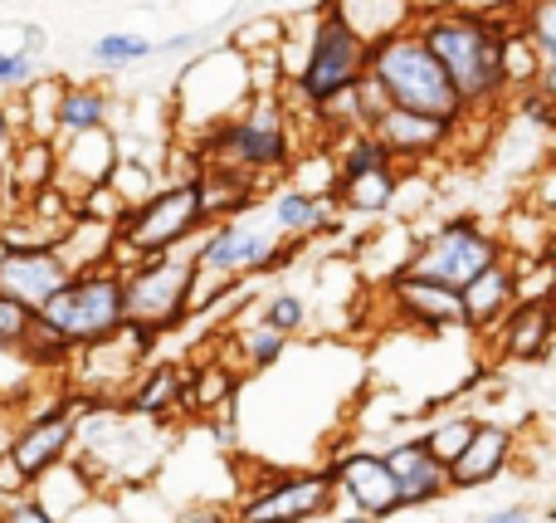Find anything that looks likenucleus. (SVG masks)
Instances as JSON below:
<instances>
[{
  "mask_svg": "<svg viewBox=\"0 0 556 523\" xmlns=\"http://www.w3.org/2000/svg\"><path fill=\"white\" fill-rule=\"evenodd\" d=\"M205 39H211L205 29H176V35H166V39H152V54H166V59L172 54H201Z\"/></svg>",
  "mask_w": 556,
  "mask_h": 523,
  "instance_id": "ea45409f",
  "label": "nucleus"
},
{
  "mask_svg": "<svg viewBox=\"0 0 556 523\" xmlns=\"http://www.w3.org/2000/svg\"><path fill=\"white\" fill-rule=\"evenodd\" d=\"M88 59H93L98 69H132V64H142V59H152V39H147L142 29H108V35H98L93 45H88Z\"/></svg>",
  "mask_w": 556,
  "mask_h": 523,
  "instance_id": "7c9ffc66",
  "label": "nucleus"
},
{
  "mask_svg": "<svg viewBox=\"0 0 556 523\" xmlns=\"http://www.w3.org/2000/svg\"><path fill=\"white\" fill-rule=\"evenodd\" d=\"M162 186V176L152 172V166L142 162V157H123V162L113 166V176H108V191L117 196V206H137V201H147V196Z\"/></svg>",
  "mask_w": 556,
  "mask_h": 523,
  "instance_id": "72a5a7b5",
  "label": "nucleus"
},
{
  "mask_svg": "<svg viewBox=\"0 0 556 523\" xmlns=\"http://www.w3.org/2000/svg\"><path fill=\"white\" fill-rule=\"evenodd\" d=\"M269 5H293V0H269Z\"/></svg>",
  "mask_w": 556,
  "mask_h": 523,
  "instance_id": "c03bdc74",
  "label": "nucleus"
},
{
  "mask_svg": "<svg viewBox=\"0 0 556 523\" xmlns=\"http://www.w3.org/2000/svg\"><path fill=\"white\" fill-rule=\"evenodd\" d=\"M401 186H405V166H366V172L337 176L332 201H337V211L381 221V215H391L401 206Z\"/></svg>",
  "mask_w": 556,
  "mask_h": 523,
  "instance_id": "a878e982",
  "label": "nucleus"
},
{
  "mask_svg": "<svg viewBox=\"0 0 556 523\" xmlns=\"http://www.w3.org/2000/svg\"><path fill=\"white\" fill-rule=\"evenodd\" d=\"M205 211L201 196H195L191 176H166L147 201L127 206L113 221L117 235V270H127L132 260H147V254H166V250H191L195 235L205 231Z\"/></svg>",
  "mask_w": 556,
  "mask_h": 523,
  "instance_id": "423d86ee",
  "label": "nucleus"
},
{
  "mask_svg": "<svg viewBox=\"0 0 556 523\" xmlns=\"http://www.w3.org/2000/svg\"><path fill=\"white\" fill-rule=\"evenodd\" d=\"M15 137H20V123H15V108H5V103H0V147H5V142H15Z\"/></svg>",
  "mask_w": 556,
  "mask_h": 523,
  "instance_id": "37998d69",
  "label": "nucleus"
},
{
  "mask_svg": "<svg viewBox=\"0 0 556 523\" xmlns=\"http://www.w3.org/2000/svg\"><path fill=\"white\" fill-rule=\"evenodd\" d=\"M538 519H542V514L528 505V499H522V505H498V509H489V514H483L479 523H538Z\"/></svg>",
  "mask_w": 556,
  "mask_h": 523,
  "instance_id": "a19ab883",
  "label": "nucleus"
},
{
  "mask_svg": "<svg viewBox=\"0 0 556 523\" xmlns=\"http://www.w3.org/2000/svg\"><path fill=\"white\" fill-rule=\"evenodd\" d=\"M473 426H479V416H473V411H444V416H434L430 426H425L420 440H425V450H430L440 465H450V460L469 446Z\"/></svg>",
  "mask_w": 556,
  "mask_h": 523,
  "instance_id": "2f4dec72",
  "label": "nucleus"
},
{
  "mask_svg": "<svg viewBox=\"0 0 556 523\" xmlns=\"http://www.w3.org/2000/svg\"><path fill=\"white\" fill-rule=\"evenodd\" d=\"M288 78H293L298 113L307 117H317L337 94H346L366 78V39L337 15L332 0L317 5V20L303 35V49H298Z\"/></svg>",
  "mask_w": 556,
  "mask_h": 523,
  "instance_id": "39448f33",
  "label": "nucleus"
},
{
  "mask_svg": "<svg viewBox=\"0 0 556 523\" xmlns=\"http://www.w3.org/2000/svg\"><path fill=\"white\" fill-rule=\"evenodd\" d=\"M240 397H244V372L225 358V348L186 368V416L205 421L220 416V411H240Z\"/></svg>",
  "mask_w": 556,
  "mask_h": 523,
  "instance_id": "b1692460",
  "label": "nucleus"
},
{
  "mask_svg": "<svg viewBox=\"0 0 556 523\" xmlns=\"http://www.w3.org/2000/svg\"><path fill=\"white\" fill-rule=\"evenodd\" d=\"M337 509L332 475L317 470H274L264 485H250L230 499V523H317Z\"/></svg>",
  "mask_w": 556,
  "mask_h": 523,
  "instance_id": "f8f14e48",
  "label": "nucleus"
},
{
  "mask_svg": "<svg viewBox=\"0 0 556 523\" xmlns=\"http://www.w3.org/2000/svg\"><path fill=\"white\" fill-rule=\"evenodd\" d=\"M20 29V45L15 49H25V54H45V25H15Z\"/></svg>",
  "mask_w": 556,
  "mask_h": 523,
  "instance_id": "79ce46f5",
  "label": "nucleus"
},
{
  "mask_svg": "<svg viewBox=\"0 0 556 523\" xmlns=\"http://www.w3.org/2000/svg\"><path fill=\"white\" fill-rule=\"evenodd\" d=\"M366 84L381 94V103L405 108V113L440 117V123L454 127L469 123L454 84L444 78V69L434 64V54L420 45V35L410 25L366 39Z\"/></svg>",
  "mask_w": 556,
  "mask_h": 523,
  "instance_id": "7ed1b4c3",
  "label": "nucleus"
},
{
  "mask_svg": "<svg viewBox=\"0 0 556 523\" xmlns=\"http://www.w3.org/2000/svg\"><path fill=\"white\" fill-rule=\"evenodd\" d=\"M35 319L45 323L49 333H59L68 352L98 348V343H108L127 323V313H123V270H117V264L74 270L54 294H49V303H39Z\"/></svg>",
  "mask_w": 556,
  "mask_h": 523,
  "instance_id": "0eeeda50",
  "label": "nucleus"
},
{
  "mask_svg": "<svg viewBox=\"0 0 556 523\" xmlns=\"http://www.w3.org/2000/svg\"><path fill=\"white\" fill-rule=\"evenodd\" d=\"M386 470H391V485L401 495V509H430L450 495V480H444V465L425 450L420 436H395L391 446L381 450Z\"/></svg>",
  "mask_w": 556,
  "mask_h": 523,
  "instance_id": "6ab92c4d",
  "label": "nucleus"
},
{
  "mask_svg": "<svg viewBox=\"0 0 556 523\" xmlns=\"http://www.w3.org/2000/svg\"><path fill=\"white\" fill-rule=\"evenodd\" d=\"M327 475H332V495L362 523H386L401 514V495L391 485V470H386L381 450H371V446L337 450L327 460Z\"/></svg>",
  "mask_w": 556,
  "mask_h": 523,
  "instance_id": "ddd939ff",
  "label": "nucleus"
},
{
  "mask_svg": "<svg viewBox=\"0 0 556 523\" xmlns=\"http://www.w3.org/2000/svg\"><path fill=\"white\" fill-rule=\"evenodd\" d=\"M93 407V397H84V391L68 387L64 397L45 401L39 411H29V416H20V426H10V440H5V470L20 480V485H35V480H45L54 465H64V460H74V440H78V416Z\"/></svg>",
  "mask_w": 556,
  "mask_h": 523,
  "instance_id": "9d476101",
  "label": "nucleus"
},
{
  "mask_svg": "<svg viewBox=\"0 0 556 523\" xmlns=\"http://www.w3.org/2000/svg\"><path fill=\"white\" fill-rule=\"evenodd\" d=\"M195 254L191 250H166L132 260L123 270V313L127 323H142L152 333H176L191 323V294H195Z\"/></svg>",
  "mask_w": 556,
  "mask_h": 523,
  "instance_id": "1a4fd4ad",
  "label": "nucleus"
},
{
  "mask_svg": "<svg viewBox=\"0 0 556 523\" xmlns=\"http://www.w3.org/2000/svg\"><path fill=\"white\" fill-rule=\"evenodd\" d=\"M113 123V98L103 84H59V103H54V137H74V133H93V127Z\"/></svg>",
  "mask_w": 556,
  "mask_h": 523,
  "instance_id": "bb28decb",
  "label": "nucleus"
},
{
  "mask_svg": "<svg viewBox=\"0 0 556 523\" xmlns=\"http://www.w3.org/2000/svg\"><path fill=\"white\" fill-rule=\"evenodd\" d=\"M5 186L15 206L54 186V137H15V152L5 162Z\"/></svg>",
  "mask_w": 556,
  "mask_h": 523,
  "instance_id": "c85d7f7f",
  "label": "nucleus"
},
{
  "mask_svg": "<svg viewBox=\"0 0 556 523\" xmlns=\"http://www.w3.org/2000/svg\"><path fill=\"white\" fill-rule=\"evenodd\" d=\"M39 78V59L25 54V49H0V88L5 94H25Z\"/></svg>",
  "mask_w": 556,
  "mask_h": 523,
  "instance_id": "e433bc0d",
  "label": "nucleus"
},
{
  "mask_svg": "<svg viewBox=\"0 0 556 523\" xmlns=\"http://www.w3.org/2000/svg\"><path fill=\"white\" fill-rule=\"evenodd\" d=\"M123 142H117L113 127H93V133H74V137H59L54 142V186L78 201V196L98 191L108 186L113 166L123 162Z\"/></svg>",
  "mask_w": 556,
  "mask_h": 523,
  "instance_id": "dca6fc26",
  "label": "nucleus"
},
{
  "mask_svg": "<svg viewBox=\"0 0 556 523\" xmlns=\"http://www.w3.org/2000/svg\"><path fill=\"white\" fill-rule=\"evenodd\" d=\"M513 303H518V264L513 254H503L498 264H489L459 289V328H469L473 338H489L508 319Z\"/></svg>",
  "mask_w": 556,
  "mask_h": 523,
  "instance_id": "aec40b11",
  "label": "nucleus"
},
{
  "mask_svg": "<svg viewBox=\"0 0 556 523\" xmlns=\"http://www.w3.org/2000/svg\"><path fill=\"white\" fill-rule=\"evenodd\" d=\"M513 465H518V431L503 426V421L479 416L469 446L444 465V480H450V495H479V489L498 485Z\"/></svg>",
  "mask_w": 556,
  "mask_h": 523,
  "instance_id": "2eb2a0df",
  "label": "nucleus"
},
{
  "mask_svg": "<svg viewBox=\"0 0 556 523\" xmlns=\"http://www.w3.org/2000/svg\"><path fill=\"white\" fill-rule=\"evenodd\" d=\"M64 254L68 270H98V264H117V235H113V221H88V215H74L64 225L54 245Z\"/></svg>",
  "mask_w": 556,
  "mask_h": 523,
  "instance_id": "cd10ccee",
  "label": "nucleus"
},
{
  "mask_svg": "<svg viewBox=\"0 0 556 523\" xmlns=\"http://www.w3.org/2000/svg\"><path fill=\"white\" fill-rule=\"evenodd\" d=\"M420 45L434 54L444 78L454 84L464 113L479 117L489 108H503V74H498V25L489 10H464V5H430L410 20Z\"/></svg>",
  "mask_w": 556,
  "mask_h": 523,
  "instance_id": "f257e3e1",
  "label": "nucleus"
},
{
  "mask_svg": "<svg viewBox=\"0 0 556 523\" xmlns=\"http://www.w3.org/2000/svg\"><path fill=\"white\" fill-rule=\"evenodd\" d=\"M195 270L211 279H240L250 284L254 274H278L283 264L298 260V245H288L283 235L269 225L264 206H250L244 215L230 221H211L191 245Z\"/></svg>",
  "mask_w": 556,
  "mask_h": 523,
  "instance_id": "6e6552de",
  "label": "nucleus"
},
{
  "mask_svg": "<svg viewBox=\"0 0 556 523\" xmlns=\"http://www.w3.org/2000/svg\"><path fill=\"white\" fill-rule=\"evenodd\" d=\"M288 343L293 338H283V333H274L269 323H240V328L230 333V348H225V358L235 362V368L244 372V377H264V372H274L278 362L288 358Z\"/></svg>",
  "mask_w": 556,
  "mask_h": 523,
  "instance_id": "c756f323",
  "label": "nucleus"
},
{
  "mask_svg": "<svg viewBox=\"0 0 556 523\" xmlns=\"http://www.w3.org/2000/svg\"><path fill=\"white\" fill-rule=\"evenodd\" d=\"M117 407L132 411V416L172 426V416H186V362H172V358L142 362Z\"/></svg>",
  "mask_w": 556,
  "mask_h": 523,
  "instance_id": "412c9836",
  "label": "nucleus"
},
{
  "mask_svg": "<svg viewBox=\"0 0 556 523\" xmlns=\"http://www.w3.org/2000/svg\"><path fill=\"white\" fill-rule=\"evenodd\" d=\"M362 133H371L376 147H381L395 166H405V172L434 162V157H444L459 142V127L454 123H440V117H425V113H405V108H391V103L376 108L362 123Z\"/></svg>",
  "mask_w": 556,
  "mask_h": 523,
  "instance_id": "4468645a",
  "label": "nucleus"
},
{
  "mask_svg": "<svg viewBox=\"0 0 556 523\" xmlns=\"http://www.w3.org/2000/svg\"><path fill=\"white\" fill-rule=\"evenodd\" d=\"M489 338L498 348V358H508V362H522V368L547 362L552 358V299H518Z\"/></svg>",
  "mask_w": 556,
  "mask_h": 523,
  "instance_id": "5701e85b",
  "label": "nucleus"
},
{
  "mask_svg": "<svg viewBox=\"0 0 556 523\" xmlns=\"http://www.w3.org/2000/svg\"><path fill=\"white\" fill-rule=\"evenodd\" d=\"M191 186L201 196L205 221H230V215H244L250 206H260V182L230 162H201L191 172Z\"/></svg>",
  "mask_w": 556,
  "mask_h": 523,
  "instance_id": "393cba45",
  "label": "nucleus"
},
{
  "mask_svg": "<svg viewBox=\"0 0 556 523\" xmlns=\"http://www.w3.org/2000/svg\"><path fill=\"white\" fill-rule=\"evenodd\" d=\"M513 103H518L522 123H532L542 137L552 133V94H542V88H528V94H518Z\"/></svg>",
  "mask_w": 556,
  "mask_h": 523,
  "instance_id": "58836bf2",
  "label": "nucleus"
},
{
  "mask_svg": "<svg viewBox=\"0 0 556 523\" xmlns=\"http://www.w3.org/2000/svg\"><path fill=\"white\" fill-rule=\"evenodd\" d=\"M264 215H269V225L278 235H283L288 245H298L303 250L307 240H317V235H332L337 225H342V215H337V201L332 196H317V191H303V186H278V191L264 201Z\"/></svg>",
  "mask_w": 556,
  "mask_h": 523,
  "instance_id": "4be33fe9",
  "label": "nucleus"
},
{
  "mask_svg": "<svg viewBox=\"0 0 556 523\" xmlns=\"http://www.w3.org/2000/svg\"><path fill=\"white\" fill-rule=\"evenodd\" d=\"M386 303H391V313L405 328H420V333L459 328V289H450L440 279H425V274L395 270L386 279Z\"/></svg>",
  "mask_w": 556,
  "mask_h": 523,
  "instance_id": "f3484780",
  "label": "nucleus"
},
{
  "mask_svg": "<svg viewBox=\"0 0 556 523\" xmlns=\"http://www.w3.org/2000/svg\"><path fill=\"white\" fill-rule=\"evenodd\" d=\"M68 264L54 245H0V294L25 309L49 303V294L68 279Z\"/></svg>",
  "mask_w": 556,
  "mask_h": 523,
  "instance_id": "a211bd4d",
  "label": "nucleus"
},
{
  "mask_svg": "<svg viewBox=\"0 0 556 523\" xmlns=\"http://www.w3.org/2000/svg\"><path fill=\"white\" fill-rule=\"evenodd\" d=\"M503 254H508L503 231L483 225L479 215H450V221H440L425 240H415L405 270L425 274V279H440V284H450V289H464L473 274L498 264Z\"/></svg>",
  "mask_w": 556,
  "mask_h": 523,
  "instance_id": "9b49d317",
  "label": "nucleus"
},
{
  "mask_svg": "<svg viewBox=\"0 0 556 523\" xmlns=\"http://www.w3.org/2000/svg\"><path fill=\"white\" fill-rule=\"evenodd\" d=\"M307 319H313V303H307L303 289H274V294H264V303H260V323H269L283 338H298V333L307 328Z\"/></svg>",
  "mask_w": 556,
  "mask_h": 523,
  "instance_id": "473e14b6",
  "label": "nucleus"
},
{
  "mask_svg": "<svg viewBox=\"0 0 556 523\" xmlns=\"http://www.w3.org/2000/svg\"><path fill=\"white\" fill-rule=\"evenodd\" d=\"M78 465L93 480V489H132L147 485L172 460L176 436L162 421H147L123 411L117 401H93L78 416Z\"/></svg>",
  "mask_w": 556,
  "mask_h": 523,
  "instance_id": "f03ea898",
  "label": "nucleus"
},
{
  "mask_svg": "<svg viewBox=\"0 0 556 523\" xmlns=\"http://www.w3.org/2000/svg\"><path fill=\"white\" fill-rule=\"evenodd\" d=\"M0 523H59L49 514L45 505H39L29 489H20V495H5L0 499Z\"/></svg>",
  "mask_w": 556,
  "mask_h": 523,
  "instance_id": "4c0bfd02",
  "label": "nucleus"
},
{
  "mask_svg": "<svg viewBox=\"0 0 556 523\" xmlns=\"http://www.w3.org/2000/svg\"><path fill=\"white\" fill-rule=\"evenodd\" d=\"M29 328H35V309H25V303H15V299H5V294H0V352L20 358Z\"/></svg>",
  "mask_w": 556,
  "mask_h": 523,
  "instance_id": "c9c22d12",
  "label": "nucleus"
},
{
  "mask_svg": "<svg viewBox=\"0 0 556 523\" xmlns=\"http://www.w3.org/2000/svg\"><path fill=\"white\" fill-rule=\"evenodd\" d=\"M191 157H195V166L201 162H230V166H240V172H250L254 182L288 172L293 157H298L288 108L278 103V94H254L250 103H244V113H235V117H225V123L195 133Z\"/></svg>",
  "mask_w": 556,
  "mask_h": 523,
  "instance_id": "20e7f679",
  "label": "nucleus"
},
{
  "mask_svg": "<svg viewBox=\"0 0 556 523\" xmlns=\"http://www.w3.org/2000/svg\"><path fill=\"white\" fill-rule=\"evenodd\" d=\"M518 29L538 45V54L556 64V0H518Z\"/></svg>",
  "mask_w": 556,
  "mask_h": 523,
  "instance_id": "f704fd0d",
  "label": "nucleus"
}]
</instances>
